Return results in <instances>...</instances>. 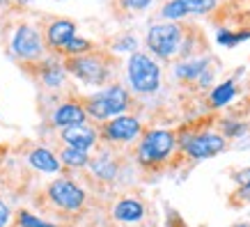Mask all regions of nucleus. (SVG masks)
I'll return each mask as SVG.
<instances>
[{
    "mask_svg": "<svg viewBox=\"0 0 250 227\" xmlns=\"http://www.w3.org/2000/svg\"><path fill=\"white\" fill-rule=\"evenodd\" d=\"M74 37H76V25H74V21H69V19H58V21H53L48 25V30H46L48 46L55 48V51H64L67 44Z\"/></svg>",
    "mask_w": 250,
    "mask_h": 227,
    "instance_id": "f8f14e48",
    "label": "nucleus"
},
{
    "mask_svg": "<svg viewBox=\"0 0 250 227\" xmlns=\"http://www.w3.org/2000/svg\"><path fill=\"white\" fill-rule=\"evenodd\" d=\"M48 197H51V202L58 205L60 209L78 211L85 202V190L81 188V186H76L71 179H55V182L48 186Z\"/></svg>",
    "mask_w": 250,
    "mask_h": 227,
    "instance_id": "0eeeda50",
    "label": "nucleus"
},
{
    "mask_svg": "<svg viewBox=\"0 0 250 227\" xmlns=\"http://www.w3.org/2000/svg\"><path fill=\"white\" fill-rule=\"evenodd\" d=\"M234 179L241 184V188H239L236 195L241 197V200H250V167H246V170H241V172H236Z\"/></svg>",
    "mask_w": 250,
    "mask_h": 227,
    "instance_id": "5701e85b",
    "label": "nucleus"
},
{
    "mask_svg": "<svg viewBox=\"0 0 250 227\" xmlns=\"http://www.w3.org/2000/svg\"><path fill=\"white\" fill-rule=\"evenodd\" d=\"M92 48V44L87 41V39H81V37H74L71 41L67 44V48H64V53H69L71 58H76V55H85L87 51Z\"/></svg>",
    "mask_w": 250,
    "mask_h": 227,
    "instance_id": "4be33fe9",
    "label": "nucleus"
},
{
    "mask_svg": "<svg viewBox=\"0 0 250 227\" xmlns=\"http://www.w3.org/2000/svg\"><path fill=\"white\" fill-rule=\"evenodd\" d=\"M92 170L97 177L101 179H115V174H117V167H115V161L110 156H97V159L92 161Z\"/></svg>",
    "mask_w": 250,
    "mask_h": 227,
    "instance_id": "a211bd4d",
    "label": "nucleus"
},
{
    "mask_svg": "<svg viewBox=\"0 0 250 227\" xmlns=\"http://www.w3.org/2000/svg\"><path fill=\"white\" fill-rule=\"evenodd\" d=\"M44 83L48 85V87H60L62 83H64V69L60 67V64H51V67L44 71Z\"/></svg>",
    "mask_w": 250,
    "mask_h": 227,
    "instance_id": "aec40b11",
    "label": "nucleus"
},
{
    "mask_svg": "<svg viewBox=\"0 0 250 227\" xmlns=\"http://www.w3.org/2000/svg\"><path fill=\"white\" fill-rule=\"evenodd\" d=\"M62 140L67 143V147L87 151V149H92V147L97 144V131L85 122V124H76V126L62 129Z\"/></svg>",
    "mask_w": 250,
    "mask_h": 227,
    "instance_id": "9b49d317",
    "label": "nucleus"
},
{
    "mask_svg": "<svg viewBox=\"0 0 250 227\" xmlns=\"http://www.w3.org/2000/svg\"><path fill=\"white\" fill-rule=\"evenodd\" d=\"M143 216H145L143 202H138L133 197H126V200L117 202L113 209V218L120 220V223H138V220H143Z\"/></svg>",
    "mask_w": 250,
    "mask_h": 227,
    "instance_id": "4468645a",
    "label": "nucleus"
},
{
    "mask_svg": "<svg viewBox=\"0 0 250 227\" xmlns=\"http://www.w3.org/2000/svg\"><path fill=\"white\" fill-rule=\"evenodd\" d=\"M216 7V0H167L161 9V16L167 21H177L186 14H207Z\"/></svg>",
    "mask_w": 250,
    "mask_h": 227,
    "instance_id": "1a4fd4ad",
    "label": "nucleus"
},
{
    "mask_svg": "<svg viewBox=\"0 0 250 227\" xmlns=\"http://www.w3.org/2000/svg\"><path fill=\"white\" fill-rule=\"evenodd\" d=\"M19 225H21V227H55L53 223H46V220L35 218L30 211H21V213H19Z\"/></svg>",
    "mask_w": 250,
    "mask_h": 227,
    "instance_id": "b1692460",
    "label": "nucleus"
},
{
    "mask_svg": "<svg viewBox=\"0 0 250 227\" xmlns=\"http://www.w3.org/2000/svg\"><path fill=\"white\" fill-rule=\"evenodd\" d=\"M7 223H9V209H7V205L0 202V227H5Z\"/></svg>",
    "mask_w": 250,
    "mask_h": 227,
    "instance_id": "bb28decb",
    "label": "nucleus"
},
{
    "mask_svg": "<svg viewBox=\"0 0 250 227\" xmlns=\"http://www.w3.org/2000/svg\"><path fill=\"white\" fill-rule=\"evenodd\" d=\"M67 67L76 78H81L87 85H101L106 83L108 78V64L104 62L101 55H92V53L76 55V58H71L67 62Z\"/></svg>",
    "mask_w": 250,
    "mask_h": 227,
    "instance_id": "39448f33",
    "label": "nucleus"
},
{
    "mask_svg": "<svg viewBox=\"0 0 250 227\" xmlns=\"http://www.w3.org/2000/svg\"><path fill=\"white\" fill-rule=\"evenodd\" d=\"M129 74V83L138 94H152L159 90L161 85V69L159 64L145 53H133L126 67Z\"/></svg>",
    "mask_w": 250,
    "mask_h": 227,
    "instance_id": "f03ea898",
    "label": "nucleus"
},
{
    "mask_svg": "<svg viewBox=\"0 0 250 227\" xmlns=\"http://www.w3.org/2000/svg\"><path fill=\"white\" fill-rule=\"evenodd\" d=\"M60 159L64 165L69 167H85L90 165V156L87 151H81V149H74V147H67V149L60 154Z\"/></svg>",
    "mask_w": 250,
    "mask_h": 227,
    "instance_id": "6ab92c4d",
    "label": "nucleus"
},
{
    "mask_svg": "<svg viewBox=\"0 0 250 227\" xmlns=\"http://www.w3.org/2000/svg\"><path fill=\"white\" fill-rule=\"evenodd\" d=\"M223 131H225V136L234 138V136H241L243 131H246V126H243L241 122H225V126H223Z\"/></svg>",
    "mask_w": 250,
    "mask_h": 227,
    "instance_id": "393cba45",
    "label": "nucleus"
},
{
    "mask_svg": "<svg viewBox=\"0 0 250 227\" xmlns=\"http://www.w3.org/2000/svg\"><path fill=\"white\" fill-rule=\"evenodd\" d=\"M106 138L110 143H131L140 136V122L129 115H120L106 124Z\"/></svg>",
    "mask_w": 250,
    "mask_h": 227,
    "instance_id": "9d476101",
    "label": "nucleus"
},
{
    "mask_svg": "<svg viewBox=\"0 0 250 227\" xmlns=\"http://www.w3.org/2000/svg\"><path fill=\"white\" fill-rule=\"evenodd\" d=\"M184 151L188 154L190 159L202 161V159H211L216 154L225 149V138L218 133H197V136H184L182 140Z\"/></svg>",
    "mask_w": 250,
    "mask_h": 227,
    "instance_id": "423d86ee",
    "label": "nucleus"
},
{
    "mask_svg": "<svg viewBox=\"0 0 250 227\" xmlns=\"http://www.w3.org/2000/svg\"><path fill=\"white\" fill-rule=\"evenodd\" d=\"M234 94H236V87H234V83L232 81H225V83H220V85H216V90L211 92V106L213 108H220V106H225V103H229L232 99H234Z\"/></svg>",
    "mask_w": 250,
    "mask_h": 227,
    "instance_id": "dca6fc26",
    "label": "nucleus"
},
{
    "mask_svg": "<svg viewBox=\"0 0 250 227\" xmlns=\"http://www.w3.org/2000/svg\"><path fill=\"white\" fill-rule=\"evenodd\" d=\"M12 51L21 60H37L44 53V39L32 25H21L12 37Z\"/></svg>",
    "mask_w": 250,
    "mask_h": 227,
    "instance_id": "6e6552de",
    "label": "nucleus"
},
{
    "mask_svg": "<svg viewBox=\"0 0 250 227\" xmlns=\"http://www.w3.org/2000/svg\"><path fill=\"white\" fill-rule=\"evenodd\" d=\"M205 74H207V60H190L177 67V76L184 78V81H190V78H197V76Z\"/></svg>",
    "mask_w": 250,
    "mask_h": 227,
    "instance_id": "f3484780",
    "label": "nucleus"
},
{
    "mask_svg": "<svg viewBox=\"0 0 250 227\" xmlns=\"http://www.w3.org/2000/svg\"><path fill=\"white\" fill-rule=\"evenodd\" d=\"M152 0H122V5L126 9H145Z\"/></svg>",
    "mask_w": 250,
    "mask_h": 227,
    "instance_id": "a878e982",
    "label": "nucleus"
},
{
    "mask_svg": "<svg viewBox=\"0 0 250 227\" xmlns=\"http://www.w3.org/2000/svg\"><path fill=\"white\" fill-rule=\"evenodd\" d=\"M250 37V30H243V32H229V30H220L218 32V44L228 46V48H234L239 41H243V39Z\"/></svg>",
    "mask_w": 250,
    "mask_h": 227,
    "instance_id": "412c9836",
    "label": "nucleus"
},
{
    "mask_svg": "<svg viewBox=\"0 0 250 227\" xmlns=\"http://www.w3.org/2000/svg\"><path fill=\"white\" fill-rule=\"evenodd\" d=\"M236 227H250V225H236Z\"/></svg>",
    "mask_w": 250,
    "mask_h": 227,
    "instance_id": "c756f323",
    "label": "nucleus"
},
{
    "mask_svg": "<svg viewBox=\"0 0 250 227\" xmlns=\"http://www.w3.org/2000/svg\"><path fill=\"white\" fill-rule=\"evenodd\" d=\"M129 106V94L124 87L120 85H113V87H106V90H101L99 94L87 101V115H92L94 120L104 122V120H115V117H120L124 110Z\"/></svg>",
    "mask_w": 250,
    "mask_h": 227,
    "instance_id": "f257e3e1",
    "label": "nucleus"
},
{
    "mask_svg": "<svg viewBox=\"0 0 250 227\" xmlns=\"http://www.w3.org/2000/svg\"><path fill=\"white\" fill-rule=\"evenodd\" d=\"M87 122V110L81 103H62L58 110L53 113V124L69 129V126H76V124H85Z\"/></svg>",
    "mask_w": 250,
    "mask_h": 227,
    "instance_id": "ddd939ff",
    "label": "nucleus"
},
{
    "mask_svg": "<svg viewBox=\"0 0 250 227\" xmlns=\"http://www.w3.org/2000/svg\"><path fill=\"white\" fill-rule=\"evenodd\" d=\"M117 48H120V51H131V48H136V39L126 37L124 41H120V44H117Z\"/></svg>",
    "mask_w": 250,
    "mask_h": 227,
    "instance_id": "cd10ccee",
    "label": "nucleus"
},
{
    "mask_svg": "<svg viewBox=\"0 0 250 227\" xmlns=\"http://www.w3.org/2000/svg\"><path fill=\"white\" fill-rule=\"evenodd\" d=\"M184 39V28L177 23H156L147 32V46L159 58H172L179 53Z\"/></svg>",
    "mask_w": 250,
    "mask_h": 227,
    "instance_id": "20e7f679",
    "label": "nucleus"
},
{
    "mask_svg": "<svg viewBox=\"0 0 250 227\" xmlns=\"http://www.w3.org/2000/svg\"><path fill=\"white\" fill-rule=\"evenodd\" d=\"M174 144V133L166 129H154L149 133H145V138L138 144V161L143 165H156V163H163V161L172 154Z\"/></svg>",
    "mask_w": 250,
    "mask_h": 227,
    "instance_id": "7ed1b4c3",
    "label": "nucleus"
},
{
    "mask_svg": "<svg viewBox=\"0 0 250 227\" xmlns=\"http://www.w3.org/2000/svg\"><path fill=\"white\" fill-rule=\"evenodd\" d=\"M28 161H30V165L35 167V170H39V172H58L60 170V159L55 156L53 151L44 149V147H37V149L30 151V156H28Z\"/></svg>",
    "mask_w": 250,
    "mask_h": 227,
    "instance_id": "2eb2a0df",
    "label": "nucleus"
},
{
    "mask_svg": "<svg viewBox=\"0 0 250 227\" xmlns=\"http://www.w3.org/2000/svg\"><path fill=\"white\" fill-rule=\"evenodd\" d=\"M16 2H21V5H25V2H30V0H16Z\"/></svg>",
    "mask_w": 250,
    "mask_h": 227,
    "instance_id": "c85d7f7f",
    "label": "nucleus"
}]
</instances>
